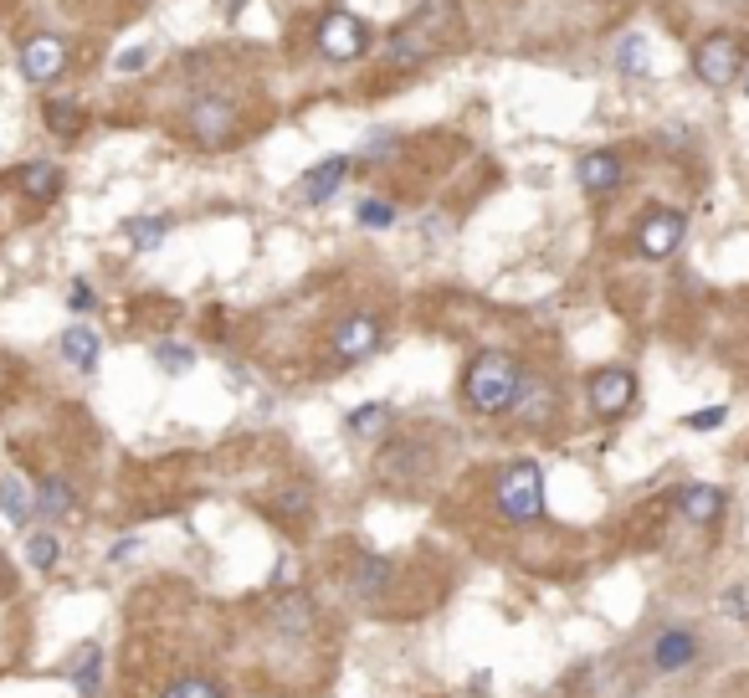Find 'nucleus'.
Wrapping results in <instances>:
<instances>
[{
	"label": "nucleus",
	"mask_w": 749,
	"mask_h": 698,
	"mask_svg": "<svg viewBox=\"0 0 749 698\" xmlns=\"http://www.w3.org/2000/svg\"><path fill=\"white\" fill-rule=\"evenodd\" d=\"M452 36H457V5H452V0H426L416 16H406L391 32L385 62H391V68H416V62L452 47Z\"/></svg>",
	"instance_id": "f257e3e1"
},
{
	"label": "nucleus",
	"mask_w": 749,
	"mask_h": 698,
	"mask_svg": "<svg viewBox=\"0 0 749 698\" xmlns=\"http://www.w3.org/2000/svg\"><path fill=\"white\" fill-rule=\"evenodd\" d=\"M519 375H524V365H519L509 350H483V355L467 359V375H462V401H467L477 416H503V411L513 406Z\"/></svg>",
	"instance_id": "f03ea898"
},
{
	"label": "nucleus",
	"mask_w": 749,
	"mask_h": 698,
	"mask_svg": "<svg viewBox=\"0 0 749 698\" xmlns=\"http://www.w3.org/2000/svg\"><path fill=\"white\" fill-rule=\"evenodd\" d=\"M494 504L513 524L539 519V513H545V468H539V462H509L494 483Z\"/></svg>",
	"instance_id": "7ed1b4c3"
},
{
	"label": "nucleus",
	"mask_w": 749,
	"mask_h": 698,
	"mask_svg": "<svg viewBox=\"0 0 749 698\" xmlns=\"http://www.w3.org/2000/svg\"><path fill=\"white\" fill-rule=\"evenodd\" d=\"M745 62H749V42H739L734 32H714L693 47V72L703 78V87H734Z\"/></svg>",
	"instance_id": "20e7f679"
},
{
	"label": "nucleus",
	"mask_w": 749,
	"mask_h": 698,
	"mask_svg": "<svg viewBox=\"0 0 749 698\" xmlns=\"http://www.w3.org/2000/svg\"><path fill=\"white\" fill-rule=\"evenodd\" d=\"M313 47L324 51L329 62H355V57H365V47H370V32H365V21H359L355 11H340V5H334V11L319 21Z\"/></svg>",
	"instance_id": "39448f33"
},
{
	"label": "nucleus",
	"mask_w": 749,
	"mask_h": 698,
	"mask_svg": "<svg viewBox=\"0 0 749 698\" xmlns=\"http://www.w3.org/2000/svg\"><path fill=\"white\" fill-rule=\"evenodd\" d=\"M699 658H703V642H699V631L693 627H663L657 637H652V648H647L652 673H663V678L688 673Z\"/></svg>",
	"instance_id": "423d86ee"
},
{
	"label": "nucleus",
	"mask_w": 749,
	"mask_h": 698,
	"mask_svg": "<svg viewBox=\"0 0 749 698\" xmlns=\"http://www.w3.org/2000/svg\"><path fill=\"white\" fill-rule=\"evenodd\" d=\"M585 401H591V411H596L601 422H616V416L637 401V375H631L627 365L596 370L591 375V386H585Z\"/></svg>",
	"instance_id": "0eeeda50"
},
{
	"label": "nucleus",
	"mask_w": 749,
	"mask_h": 698,
	"mask_svg": "<svg viewBox=\"0 0 749 698\" xmlns=\"http://www.w3.org/2000/svg\"><path fill=\"white\" fill-rule=\"evenodd\" d=\"M374 350H380V319H374V313H349V319H340L334 334H329L334 365H359V359L374 355Z\"/></svg>",
	"instance_id": "6e6552de"
},
{
	"label": "nucleus",
	"mask_w": 749,
	"mask_h": 698,
	"mask_svg": "<svg viewBox=\"0 0 749 698\" xmlns=\"http://www.w3.org/2000/svg\"><path fill=\"white\" fill-rule=\"evenodd\" d=\"M682 237H688V216L673 211V205H663V211H652L647 222H642V232H637V252L647 257V262H663V257H673L682 247Z\"/></svg>",
	"instance_id": "1a4fd4ad"
},
{
	"label": "nucleus",
	"mask_w": 749,
	"mask_h": 698,
	"mask_svg": "<svg viewBox=\"0 0 749 698\" xmlns=\"http://www.w3.org/2000/svg\"><path fill=\"white\" fill-rule=\"evenodd\" d=\"M21 72H26V83H57L62 72H68V42L62 36H32L26 47H21Z\"/></svg>",
	"instance_id": "9d476101"
},
{
	"label": "nucleus",
	"mask_w": 749,
	"mask_h": 698,
	"mask_svg": "<svg viewBox=\"0 0 749 698\" xmlns=\"http://www.w3.org/2000/svg\"><path fill=\"white\" fill-rule=\"evenodd\" d=\"M190 134L201 139V144H211V150L231 144V134H237V108L226 98H201L190 108Z\"/></svg>",
	"instance_id": "9b49d317"
},
{
	"label": "nucleus",
	"mask_w": 749,
	"mask_h": 698,
	"mask_svg": "<svg viewBox=\"0 0 749 698\" xmlns=\"http://www.w3.org/2000/svg\"><path fill=\"white\" fill-rule=\"evenodd\" d=\"M575 180H580V190H585V196H606V190H616L621 180H627V159H621V150H591V154H580Z\"/></svg>",
	"instance_id": "f8f14e48"
},
{
	"label": "nucleus",
	"mask_w": 749,
	"mask_h": 698,
	"mask_svg": "<svg viewBox=\"0 0 749 698\" xmlns=\"http://www.w3.org/2000/svg\"><path fill=\"white\" fill-rule=\"evenodd\" d=\"M349 154H334V159H319L313 170H304V180H298V201L304 205H329L334 196H340V186L349 180Z\"/></svg>",
	"instance_id": "ddd939ff"
},
{
	"label": "nucleus",
	"mask_w": 749,
	"mask_h": 698,
	"mask_svg": "<svg viewBox=\"0 0 749 698\" xmlns=\"http://www.w3.org/2000/svg\"><path fill=\"white\" fill-rule=\"evenodd\" d=\"M513 416L524 426H545L549 416H555V380H545V375H519V391H513Z\"/></svg>",
	"instance_id": "4468645a"
},
{
	"label": "nucleus",
	"mask_w": 749,
	"mask_h": 698,
	"mask_svg": "<svg viewBox=\"0 0 749 698\" xmlns=\"http://www.w3.org/2000/svg\"><path fill=\"white\" fill-rule=\"evenodd\" d=\"M673 504H678V513L688 519V524H714L718 513H724V504H729V494L724 488H714V483H682L678 494H673Z\"/></svg>",
	"instance_id": "2eb2a0df"
},
{
	"label": "nucleus",
	"mask_w": 749,
	"mask_h": 698,
	"mask_svg": "<svg viewBox=\"0 0 749 698\" xmlns=\"http://www.w3.org/2000/svg\"><path fill=\"white\" fill-rule=\"evenodd\" d=\"M68 683L78 688V698H98V688H103V648L98 642H83V648L68 658Z\"/></svg>",
	"instance_id": "dca6fc26"
},
{
	"label": "nucleus",
	"mask_w": 749,
	"mask_h": 698,
	"mask_svg": "<svg viewBox=\"0 0 749 698\" xmlns=\"http://www.w3.org/2000/svg\"><path fill=\"white\" fill-rule=\"evenodd\" d=\"M16 186L26 190V201H57L62 196V165H51V159H32V165H21L16 170Z\"/></svg>",
	"instance_id": "f3484780"
},
{
	"label": "nucleus",
	"mask_w": 749,
	"mask_h": 698,
	"mask_svg": "<svg viewBox=\"0 0 749 698\" xmlns=\"http://www.w3.org/2000/svg\"><path fill=\"white\" fill-rule=\"evenodd\" d=\"M0 513H5V524H16V529L32 524L36 494L26 488V477H21V473H5V477H0Z\"/></svg>",
	"instance_id": "a211bd4d"
},
{
	"label": "nucleus",
	"mask_w": 749,
	"mask_h": 698,
	"mask_svg": "<svg viewBox=\"0 0 749 698\" xmlns=\"http://www.w3.org/2000/svg\"><path fill=\"white\" fill-rule=\"evenodd\" d=\"M36 513L41 519H72L78 513V494H72L68 477H41L36 483Z\"/></svg>",
	"instance_id": "6ab92c4d"
},
{
	"label": "nucleus",
	"mask_w": 749,
	"mask_h": 698,
	"mask_svg": "<svg viewBox=\"0 0 749 698\" xmlns=\"http://www.w3.org/2000/svg\"><path fill=\"white\" fill-rule=\"evenodd\" d=\"M103 355V340H98V329H87V324H72L68 334H62V359H68L72 370H93Z\"/></svg>",
	"instance_id": "aec40b11"
},
{
	"label": "nucleus",
	"mask_w": 749,
	"mask_h": 698,
	"mask_svg": "<svg viewBox=\"0 0 749 698\" xmlns=\"http://www.w3.org/2000/svg\"><path fill=\"white\" fill-rule=\"evenodd\" d=\"M349 437H359V442H380L385 431H391V406L385 401H365V406L349 411Z\"/></svg>",
	"instance_id": "412c9836"
},
{
	"label": "nucleus",
	"mask_w": 749,
	"mask_h": 698,
	"mask_svg": "<svg viewBox=\"0 0 749 698\" xmlns=\"http://www.w3.org/2000/svg\"><path fill=\"white\" fill-rule=\"evenodd\" d=\"M41 119H47L51 134H62V139H78L87 129L83 103H72V98H47L41 103Z\"/></svg>",
	"instance_id": "4be33fe9"
},
{
	"label": "nucleus",
	"mask_w": 749,
	"mask_h": 698,
	"mask_svg": "<svg viewBox=\"0 0 749 698\" xmlns=\"http://www.w3.org/2000/svg\"><path fill=\"white\" fill-rule=\"evenodd\" d=\"M123 237L134 241V252H159V241L170 237V216H134V222H123Z\"/></svg>",
	"instance_id": "5701e85b"
},
{
	"label": "nucleus",
	"mask_w": 749,
	"mask_h": 698,
	"mask_svg": "<svg viewBox=\"0 0 749 698\" xmlns=\"http://www.w3.org/2000/svg\"><path fill=\"white\" fill-rule=\"evenodd\" d=\"M616 68L627 72V78H642V72L652 68V47L642 32H627L621 42H616Z\"/></svg>",
	"instance_id": "b1692460"
},
{
	"label": "nucleus",
	"mask_w": 749,
	"mask_h": 698,
	"mask_svg": "<svg viewBox=\"0 0 749 698\" xmlns=\"http://www.w3.org/2000/svg\"><path fill=\"white\" fill-rule=\"evenodd\" d=\"M26 560H32V570H57V560H62V540L51 534V529H36V534H26Z\"/></svg>",
	"instance_id": "393cba45"
},
{
	"label": "nucleus",
	"mask_w": 749,
	"mask_h": 698,
	"mask_svg": "<svg viewBox=\"0 0 749 698\" xmlns=\"http://www.w3.org/2000/svg\"><path fill=\"white\" fill-rule=\"evenodd\" d=\"M355 222L365 226V232H391L395 226V205L391 201H359V211H355Z\"/></svg>",
	"instance_id": "a878e982"
},
{
	"label": "nucleus",
	"mask_w": 749,
	"mask_h": 698,
	"mask_svg": "<svg viewBox=\"0 0 749 698\" xmlns=\"http://www.w3.org/2000/svg\"><path fill=\"white\" fill-rule=\"evenodd\" d=\"M154 365L170 375H186L190 365H195V350H190V344H159V350H154Z\"/></svg>",
	"instance_id": "bb28decb"
},
{
	"label": "nucleus",
	"mask_w": 749,
	"mask_h": 698,
	"mask_svg": "<svg viewBox=\"0 0 749 698\" xmlns=\"http://www.w3.org/2000/svg\"><path fill=\"white\" fill-rule=\"evenodd\" d=\"M159 698H226V694L211 678H180V683H170Z\"/></svg>",
	"instance_id": "cd10ccee"
},
{
	"label": "nucleus",
	"mask_w": 749,
	"mask_h": 698,
	"mask_svg": "<svg viewBox=\"0 0 749 698\" xmlns=\"http://www.w3.org/2000/svg\"><path fill=\"white\" fill-rule=\"evenodd\" d=\"M385 580H391V560H380V555L359 560V591H380Z\"/></svg>",
	"instance_id": "c85d7f7f"
},
{
	"label": "nucleus",
	"mask_w": 749,
	"mask_h": 698,
	"mask_svg": "<svg viewBox=\"0 0 749 698\" xmlns=\"http://www.w3.org/2000/svg\"><path fill=\"white\" fill-rule=\"evenodd\" d=\"M718 612L729 616V622H749V591L745 585H729V591L718 596Z\"/></svg>",
	"instance_id": "c756f323"
},
{
	"label": "nucleus",
	"mask_w": 749,
	"mask_h": 698,
	"mask_svg": "<svg viewBox=\"0 0 749 698\" xmlns=\"http://www.w3.org/2000/svg\"><path fill=\"white\" fill-rule=\"evenodd\" d=\"M724 416H729L724 406H703V411H688V416H682V426H688V431H718V426H724Z\"/></svg>",
	"instance_id": "7c9ffc66"
},
{
	"label": "nucleus",
	"mask_w": 749,
	"mask_h": 698,
	"mask_svg": "<svg viewBox=\"0 0 749 698\" xmlns=\"http://www.w3.org/2000/svg\"><path fill=\"white\" fill-rule=\"evenodd\" d=\"M68 308H72V313H93V308H98V293H93V283H83V277H78V283L68 288Z\"/></svg>",
	"instance_id": "2f4dec72"
},
{
	"label": "nucleus",
	"mask_w": 749,
	"mask_h": 698,
	"mask_svg": "<svg viewBox=\"0 0 749 698\" xmlns=\"http://www.w3.org/2000/svg\"><path fill=\"white\" fill-rule=\"evenodd\" d=\"M119 72H139V68H150V47H134V51H119V62H114Z\"/></svg>",
	"instance_id": "473e14b6"
},
{
	"label": "nucleus",
	"mask_w": 749,
	"mask_h": 698,
	"mask_svg": "<svg viewBox=\"0 0 749 698\" xmlns=\"http://www.w3.org/2000/svg\"><path fill=\"white\" fill-rule=\"evenodd\" d=\"M129 555H139V534H123L119 545L108 549V560H114V565H123V560H129Z\"/></svg>",
	"instance_id": "72a5a7b5"
},
{
	"label": "nucleus",
	"mask_w": 749,
	"mask_h": 698,
	"mask_svg": "<svg viewBox=\"0 0 749 698\" xmlns=\"http://www.w3.org/2000/svg\"><path fill=\"white\" fill-rule=\"evenodd\" d=\"M0 585H11V565L0 560Z\"/></svg>",
	"instance_id": "f704fd0d"
}]
</instances>
